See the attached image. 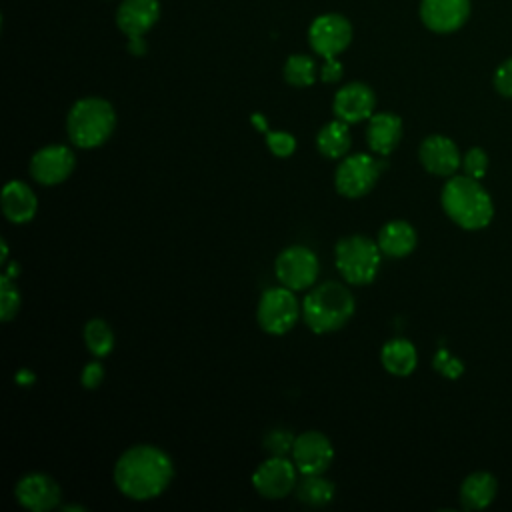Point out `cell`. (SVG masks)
Instances as JSON below:
<instances>
[{
  "label": "cell",
  "instance_id": "obj_16",
  "mask_svg": "<svg viewBox=\"0 0 512 512\" xmlns=\"http://www.w3.org/2000/svg\"><path fill=\"white\" fill-rule=\"evenodd\" d=\"M418 158L424 170L434 176H452L462 164L458 146L442 134L424 138L418 148Z\"/></svg>",
  "mask_w": 512,
  "mask_h": 512
},
{
  "label": "cell",
  "instance_id": "obj_32",
  "mask_svg": "<svg viewBox=\"0 0 512 512\" xmlns=\"http://www.w3.org/2000/svg\"><path fill=\"white\" fill-rule=\"evenodd\" d=\"M494 88L506 96L512 98V58L502 62L494 74Z\"/></svg>",
  "mask_w": 512,
  "mask_h": 512
},
{
  "label": "cell",
  "instance_id": "obj_15",
  "mask_svg": "<svg viewBox=\"0 0 512 512\" xmlns=\"http://www.w3.org/2000/svg\"><path fill=\"white\" fill-rule=\"evenodd\" d=\"M470 14V0H422L420 20L422 24L438 34L458 30Z\"/></svg>",
  "mask_w": 512,
  "mask_h": 512
},
{
  "label": "cell",
  "instance_id": "obj_19",
  "mask_svg": "<svg viewBox=\"0 0 512 512\" xmlns=\"http://www.w3.org/2000/svg\"><path fill=\"white\" fill-rule=\"evenodd\" d=\"M2 212L12 224H26L36 216L38 198L32 188L22 180H10L2 188Z\"/></svg>",
  "mask_w": 512,
  "mask_h": 512
},
{
  "label": "cell",
  "instance_id": "obj_14",
  "mask_svg": "<svg viewBox=\"0 0 512 512\" xmlns=\"http://www.w3.org/2000/svg\"><path fill=\"white\" fill-rule=\"evenodd\" d=\"M376 106V94L374 90L364 82H350L344 84L332 100V112L338 120H344L346 124H358L362 120H368L374 114Z\"/></svg>",
  "mask_w": 512,
  "mask_h": 512
},
{
  "label": "cell",
  "instance_id": "obj_22",
  "mask_svg": "<svg viewBox=\"0 0 512 512\" xmlns=\"http://www.w3.org/2000/svg\"><path fill=\"white\" fill-rule=\"evenodd\" d=\"M496 478L488 472H474L464 478L460 486V502L466 510H482L496 496Z\"/></svg>",
  "mask_w": 512,
  "mask_h": 512
},
{
  "label": "cell",
  "instance_id": "obj_21",
  "mask_svg": "<svg viewBox=\"0 0 512 512\" xmlns=\"http://www.w3.org/2000/svg\"><path fill=\"white\" fill-rule=\"evenodd\" d=\"M380 362L386 372H390L394 376H408L414 372V368L418 364V354L410 340L394 338L382 346Z\"/></svg>",
  "mask_w": 512,
  "mask_h": 512
},
{
  "label": "cell",
  "instance_id": "obj_35",
  "mask_svg": "<svg viewBox=\"0 0 512 512\" xmlns=\"http://www.w3.org/2000/svg\"><path fill=\"white\" fill-rule=\"evenodd\" d=\"M14 382L20 384V386H32L36 382V376L32 370L28 368H20L16 374H14Z\"/></svg>",
  "mask_w": 512,
  "mask_h": 512
},
{
  "label": "cell",
  "instance_id": "obj_8",
  "mask_svg": "<svg viewBox=\"0 0 512 512\" xmlns=\"http://www.w3.org/2000/svg\"><path fill=\"white\" fill-rule=\"evenodd\" d=\"M274 272L276 278L282 286L300 292L308 290L316 284L318 272H320V262L314 250L302 244H294L284 248L274 262Z\"/></svg>",
  "mask_w": 512,
  "mask_h": 512
},
{
  "label": "cell",
  "instance_id": "obj_13",
  "mask_svg": "<svg viewBox=\"0 0 512 512\" xmlns=\"http://www.w3.org/2000/svg\"><path fill=\"white\" fill-rule=\"evenodd\" d=\"M14 496L16 502L30 512H48L60 504L62 488L52 476L44 472H30L16 482Z\"/></svg>",
  "mask_w": 512,
  "mask_h": 512
},
{
  "label": "cell",
  "instance_id": "obj_33",
  "mask_svg": "<svg viewBox=\"0 0 512 512\" xmlns=\"http://www.w3.org/2000/svg\"><path fill=\"white\" fill-rule=\"evenodd\" d=\"M104 380V366L94 360V362H88L80 374V384L86 388V390H96Z\"/></svg>",
  "mask_w": 512,
  "mask_h": 512
},
{
  "label": "cell",
  "instance_id": "obj_1",
  "mask_svg": "<svg viewBox=\"0 0 512 512\" xmlns=\"http://www.w3.org/2000/svg\"><path fill=\"white\" fill-rule=\"evenodd\" d=\"M116 488L130 500L158 498L174 478L172 458L154 444H136L120 454L112 472Z\"/></svg>",
  "mask_w": 512,
  "mask_h": 512
},
{
  "label": "cell",
  "instance_id": "obj_40",
  "mask_svg": "<svg viewBox=\"0 0 512 512\" xmlns=\"http://www.w3.org/2000/svg\"><path fill=\"white\" fill-rule=\"evenodd\" d=\"M62 510H78L80 512V510H84V506H68V504H64Z\"/></svg>",
  "mask_w": 512,
  "mask_h": 512
},
{
  "label": "cell",
  "instance_id": "obj_11",
  "mask_svg": "<svg viewBox=\"0 0 512 512\" xmlns=\"http://www.w3.org/2000/svg\"><path fill=\"white\" fill-rule=\"evenodd\" d=\"M76 156L68 146L50 144L36 150L30 158V176L42 186H56L74 172Z\"/></svg>",
  "mask_w": 512,
  "mask_h": 512
},
{
  "label": "cell",
  "instance_id": "obj_9",
  "mask_svg": "<svg viewBox=\"0 0 512 512\" xmlns=\"http://www.w3.org/2000/svg\"><path fill=\"white\" fill-rule=\"evenodd\" d=\"M310 48L326 58H336L352 42V24L342 14H322L312 20L308 28Z\"/></svg>",
  "mask_w": 512,
  "mask_h": 512
},
{
  "label": "cell",
  "instance_id": "obj_26",
  "mask_svg": "<svg viewBox=\"0 0 512 512\" xmlns=\"http://www.w3.org/2000/svg\"><path fill=\"white\" fill-rule=\"evenodd\" d=\"M316 62L306 54H292L284 62V80L290 86L304 88L316 82Z\"/></svg>",
  "mask_w": 512,
  "mask_h": 512
},
{
  "label": "cell",
  "instance_id": "obj_39",
  "mask_svg": "<svg viewBox=\"0 0 512 512\" xmlns=\"http://www.w3.org/2000/svg\"><path fill=\"white\" fill-rule=\"evenodd\" d=\"M6 260H8V244H6V240H2V256H0V262L6 264Z\"/></svg>",
  "mask_w": 512,
  "mask_h": 512
},
{
  "label": "cell",
  "instance_id": "obj_23",
  "mask_svg": "<svg viewBox=\"0 0 512 512\" xmlns=\"http://www.w3.org/2000/svg\"><path fill=\"white\" fill-rule=\"evenodd\" d=\"M352 144L350 136V124L344 120H332L320 128L316 134V148L318 152L328 160H340L348 154Z\"/></svg>",
  "mask_w": 512,
  "mask_h": 512
},
{
  "label": "cell",
  "instance_id": "obj_20",
  "mask_svg": "<svg viewBox=\"0 0 512 512\" xmlns=\"http://www.w3.org/2000/svg\"><path fill=\"white\" fill-rule=\"evenodd\" d=\"M380 250L388 258H404L412 254L418 244V234L414 226L406 220H390L378 230L376 238Z\"/></svg>",
  "mask_w": 512,
  "mask_h": 512
},
{
  "label": "cell",
  "instance_id": "obj_38",
  "mask_svg": "<svg viewBox=\"0 0 512 512\" xmlns=\"http://www.w3.org/2000/svg\"><path fill=\"white\" fill-rule=\"evenodd\" d=\"M18 270H20V266H18V264H16V262H12V264H10V266H8V268H6V272H4V274H6V276H8V278H16V276H18V274H20V272H18Z\"/></svg>",
  "mask_w": 512,
  "mask_h": 512
},
{
  "label": "cell",
  "instance_id": "obj_2",
  "mask_svg": "<svg viewBox=\"0 0 512 512\" xmlns=\"http://www.w3.org/2000/svg\"><path fill=\"white\" fill-rule=\"evenodd\" d=\"M356 300L348 286L336 280H326L312 286L302 302L304 324L314 334L336 332L354 316Z\"/></svg>",
  "mask_w": 512,
  "mask_h": 512
},
{
  "label": "cell",
  "instance_id": "obj_6",
  "mask_svg": "<svg viewBox=\"0 0 512 512\" xmlns=\"http://www.w3.org/2000/svg\"><path fill=\"white\" fill-rule=\"evenodd\" d=\"M302 314V306L294 296V290L286 286L266 288L256 306L258 326L270 336H282L294 328Z\"/></svg>",
  "mask_w": 512,
  "mask_h": 512
},
{
  "label": "cell",
  "instance_id": "obj_28",
  "mask_svg": "<svg viewBox=\"0 0 512 512\" xmlns=\"http://www.w3.org/2000/svg\"><path fill=\"white\" fill-rule=\"evenodd\" d=\"M294 440H296V436H292L290 430L274 428V430L266 432L262 446L268 456H288V454H292Z\"/></svg>",
  "mask_w": 512,
  "mask_h": 512
},
{
  "label": "cell",
  "instance_id": "obj_24",
  "mask_svg": "<svg viewBox=\"0 0 512 512\" xmlns=\"http://www.w3.org/2000/svg\"><path fill=\"white\" fill-rule=\"evenodd\" d=\"M334 484L322 474H308L296 484V498L308 506L322 508L334 498Z\"/></svg>",
  "mask_w": 512,
  "mask_h": 512
},
{
  "label": "cell",
  "instance_id": "obj_25",
  "mask_svg": "<svg viewBox=\"0 0 512 512\" xmlns=\"http://www.w3.org/2000/svg\"><path fill=\"white\" fill-rule=\"evenodd\" d=\"M84 342L92 356L104 358L114 348V332L102 318H90L84 326Z\"/></svg>",
  "mask_w": 512,
  "mask_h": 512
},
{
  "label": "cell",
  "instance_id": "obj_3",
  "mask_svg": "<svg viewBox=\"0 0 512 512\" xmlns=\"http://www.w3.org/2000/svg\"><path fill=\"white\" fill-rule=\"evenodd\" d=\"M440 202L448 218L464 230L486 228L494 216L492 198L472 176H450L442 188Z\"/></svg>",
  "mask_w": 512,
  "mask_h": 512
},
{
  "label": "cell",
  "instance_id": "obj_4",
  "mask_svg": "<svg viewBox=\"0 0 512 512\" xmlns=\"http://www.w3.org/2000/svg\"><path fill=\"white\" fill-rule=\"evenodd\" d=\"M116 128L114 106L100 96H86L72 104L66 116L70 142L80 150L102 146Z\"/></svg>",
  "mask_w": 512,
  "mask_h": 512
},
{
  "label": "cell",
  "instance_id": "obj_36",
  "mask_svg": "<svg viewBox=\"0 0 512 512\" xmlns=\"http://www.w3.org/2000/svg\"><path fill=\"white\" fill-rule=\"evenodd\" d=\"M128 52L134 56H142L146 52V44L142 38H128Z\"/></svg>",
  "mask_w": 512,
  "mask_h": 512
},
{
  "label": "cell",
  "instance_id": "obj_7",
  "mask_svg": "<svg viewBox=\"0 0 512 512\" xmlns=\"http://www.w3.org/2000/svg\"><path fill=\"white\" fill-rule=\"evenodd\" d=\"M380 170H382V164L370 154H364V152L348 154L340 160L334 172L336 192L352 200L362 198L368 192H372V188L376 186Z\"/></svg>",
  "mask_w": 512,
  "mask_h": 512
},
{
  "label": "cell",
  "instance_id": "obj_29",
  "mask_svg": "<svg viewBox=\"0 0 512 512\" xmlns=\"http://www.w3.org/2000/svg\"><path fill=\"white\" fill-rule=\"evenodd\" d=\"M266 146L278 158H288L296 150V138L288 132H266Z\"/></svg>",
  "mask_w": 512,
  "mask_h": 512
},
{
  "label": "cell",
  "instance_id": "obj_27",
  "mask_svg": "<svg viewBox=\"0 0 512 512\" xmlns=\"http://www.w3.org/2000/svg\"><path fill=\"white\" fill-rule=\"evenodd\" d=\"M20 304H22V298H20L16 284L12 282V278L2 274L0 276V318H2V322H10L18 314Z\"/></svg>",
  "mask_w": 512,
  "mask_h": 512
},
{
  "label": "cell",
  "instance_id": "obj_30",
  "mask_svg": "<svg viewBox=\"0 0 512 512\" xmlns=\"http://www.w3.org/2000/svg\"><path fill=\"white\" fill-rule=\"evenodd\" d=\"M462 168L466 176L480 180L488 170V154L482 148H470L462 158Z\"/></svg>",
  "mask_w": 512,
  "mask_h": 512
},
{
  "label": "cell",
  "instance_id": "obj_37",
  "mask_svg": "<svg viewBox=\"0 0 512 512\" xmlns=\"http://www.w3.org/2000/svg\"><path fill=\"white\" fill-rule=\"evenodd\" d=\"M252 124L260 130V132H268V124H266V120H264V116L262 114H252Z\"/></svg>",
  "mask_w": 512,
  "mask_h": 512
},
{
  "label": "cell",
  "instance_id": "obj_18",
  "mask_svg": "<svg viewBox=\"0 0 512 512\" xmlns=\"http://www.w3.org/2000/svg\"><path fill=\"white\" fill-rule=\"evenodd\" d=\"M366 140L372 152L380 156L392 154L402 140V120L392 112H376L368 118Z\"/></svg>",
  "mask_w": 512,
  "mask_h": 512
},
{
  "label": "cell",
  "instance_id": "obj_12",
  "mask_svg": "<svg viewBox=\"0 0 512 512\" xmlns=\"http://www.w3.org/2000/svg\"><path fill=\"white\" fill-rule=\"evenodd\" d=\"M334 460V448L326 434L306 430L296 436L292 446V462L302 476L324 474Z\"/></svg>",
  "mask_w": 512,
  "mask_h": 512
},
{
  "label": "cell",
  "instance_id": "obj_17",
  "mask_svg": "<svg viewBox=\"0 0 512 512\" xmlns=\"http://www.w3.org/2000/svg\"><path fill=\"white\" fill-rule=\"evenodd\" d=\"M160 18V0H122L116 26L128 38H142Z\"/></svg>",
  "mask_w": 512,
  "mask_h": 512
},
{
  "label": "cell",
  "instance_id": "obj_31",
  "mask_svg": "<svg viewBox=\"0 0 512 512\" xmlns=\"http://www.w3.org/2000/svg\"><path fill=\"white\" fill-rule=\"evenodd\" d=\"M432 366H434L442 376H446V378H458V376L464 372V364H462L458 358L450 356L448 350H444V348L436 352V356H434V360H432Z\"/></svg>",
  "mask_w": 512,
  "mask_h": 512
},
{
  "label": "cell",
  "instance_id": "obj_34",
  "mask_svg": "<svg viewBox=\"0 0 512 512\" xmlns=\"http://www.w3.org/2000/svg\"><path fill=\"white\" fill-rule=\"evenodd\" d=\"M342 74H344V68H342V64H340L336 58H326V60H324V64H322V68H320V78H322V82L334 84V82H338V80L342 78Z\"/></svg>",
  "mask_w": 512,
  "mask_h": 512
},
{
  "label": "cell",
  "instance_id": "obj_5",
  "mask_svg": "<svg viewBox=\"0 0 512 512\" xmlns=\"http://www.w3.org/2000/svg\"><path fill=\"white\" fill-rule=\"evenodd\" d=\"M382 260V250L376 240L362 234L344 236L334 248V264L340 276L350 286H366L374 282Z\"/></svg>",
  "mask_w": 512,
  "mask_h": 512
},
{
  "label": "cell",
  "instance_id": "obj_10",
  "mask_svg": "<svg viewBox=\"0 0 512 512\" xmlns=\"http://www.w3.org/2000/svg\"><path fill=\"white\" fill-rule=\"evenodd\" d=\"M298 474L300 472L296 470V464L286 456H268L254 470L252 486L262 498L280 500L296 488Z\"/></svg>",
  "mask_w": 512,
  "mask_h": 512
}]
</instances>
